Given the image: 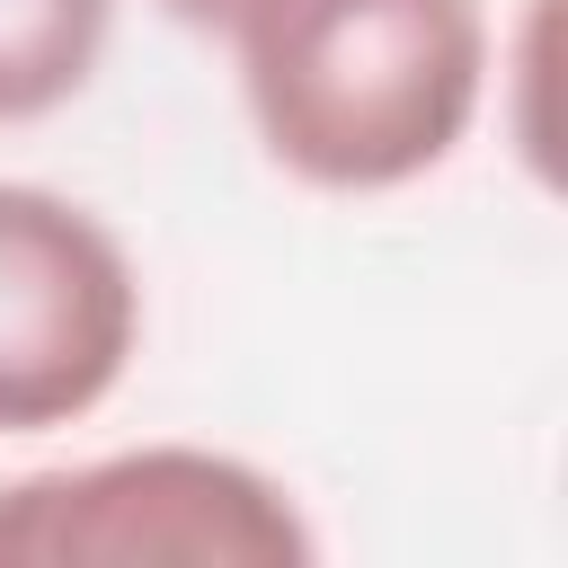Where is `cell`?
Returning <instances> with one entry per match:
<instances>
[{"label":"cell","mask_w":568,"mask_h":568,"mask_svg":"<svg viewBox=\"0 0 568 568\" xmlns=\"http://www.w3.org/2000/svg\"><path fill=\"white\" fill-rule=\"evenodd\" d=\"M222 36L266 160L320 195L444 169L488 98L479 0H240Z\"/></svg>","instance_id":"6da1fadb"},{"label":"cell","mask_w":568,"mask_h":568,"mask_svg":"<svg viewBox=\"0 0 568 568\" xmlns=\"http://www.w3.org/2000/svg\"><path fill=\"white\" fill-rule=\"evenodd\" d=\"M320 541L284 479L204 444H142L0 488V568H302Z\"/></svg>","instance_id":"7a4b0ae2"},{"label":"cell","mask_w":568,"mask_h":568,"mask_svg":"<svg viewBox=\"0 0 568 568\" xmlns=\"http://www.w3.org/2000/svg\"><path fill=\"white\" fill-rule=\"evenodd\" d=\"M142 346V275L124 240L27 178H0V435L89 417Z\"/></svg>","instance_id":"3957f363"},{"label":"cell","mask_w":568,"mask_h":568,"mask_svg":"<svg viewBox=\"0 0 568 568\" xmlns=\"http://www.w3.org/2000/svg\"><path fill=\"white\" fill-rule=\"evenodd\" d=\"M115 36V0H0V124L71 106Z\"/></svg>","instance_id":"277c9868"},{"label":"cell","mask_w":568,"mask_h":568,"mask_svg":"<svg viewBox=\"0 0 568 568\" xmlns=\"http://www.w3.org/2000/svg\"><path fill=\"white\" fill-rule=\"evenodd\" d=\"M178 27H195V36H222L231 18H240V0H160Z\"/></svg>","instance_id":"5b68a950"}]
</instances>
